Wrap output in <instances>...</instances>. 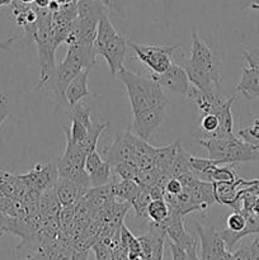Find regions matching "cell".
<instances>
[{
  "label": "cell",
  "mask_w": 259,
  "mask_h": 260,
  "mask_svg": "<svg viewBox=\"0 0 259 260\" xmlns=\"http://www.w3.org/2000/svg\"><path fill=\"white\" fill-rule=\"evenodd\" d=\"M96 52L94 46L70 45L65 58L58 66H56L52 76L45 86L53 91L56 99L61 106L69 107L65 98V91L69 84L84 69H91L95 65Z\"/></svg>",
  "instance_id": "cell-1"
},
{
  "label": "cell",
  "mask_w": 259,
  "mask_h": 260,
  "mask_svg": "<svg viewBox=\"0 0 259 260\" xmlns=\"http://www.w3.org/2000/svg\"><path fill=\"white\" fill-rule=\"evenodd\" d=\"M36 10H37L38 18L35 42L37 43L38 66H40V76H38V84L36 85V89H41L47 84L55 71V52L58 45L52 35V12L48 8L38 7H36Z\"/></svg>",
  "instance_id": "cell-2"
},
{
  "label": "cell",
  "mask_w": 259,
  "mask_h": 260,
  "mask_svg": "<svg viewBox=\"0 0 259 260\" xmlns=\"http://www.w3.org/2000/svg\"><path fill=\"white\" fill-rule=\"evenodd\" d=\"M128 41L124 36L117 32L116 28L109 20L108 15H103L98 23L96 37L94 40V50L96 55L103 56L109 66L112 76L118 75L119 71L124 68L123 62L126 58Z\"/></svg>",
  "instance_id": "cell-3"
},
{
  "label": "cell",
  "mask_w": 259,
  "mask_h": 260,
  "mask_svg": "<svg viewBox=\"0 0 259 260\" xmlns=\"http://www.w3.org/2000/svg\"><path fill=\"white\" fill-rule=\"evenodd\" d=\"M197 142L207 150L208 159L220 165L259 161V147L246 144L234 134L222 139L197 140Z\"/></svg>",
  "instance_id": "cell-4"
},
{
  "label": "cell",
  "mask_w": 259,
  "mask_h": 260,
  "mask_svg": "<svg viewBox=\"0 0 259 260\" xmlns=\"http://www.w3.org/2000/svg\"><path fill=\"white\" fill-rule=\"evenodd\" d=\"M118 76L123 83L124 88H126L127 95L146 96L150 99L151 106L154 108L167 106L168 101L164 91H163V88L151 76L139 75V74L126 70L124 68L119 71Z\"/></svg>",
  "instance_id": "cell-5"
},
{
  "label": "cell",
  "mask_w": 259,
  "mask_h": 260,
  "mask_svg": "<svg viewBox=\"0 0 259 260\" xmlns=\"http://www.w3.org/2000/svg\"><path fill=\"white\" fill-rule=\"evenodd\" d=\"M136 57L151 70V74H163L172 66V57L180 45H137L128 42Z\"/></svg>",
  "instance_id": "cell-6"
},
{
  "label": "cell",
  "mask_w": 259,
  "mask_h": 260,
  "mask_svg": "<svg viewBox=\"0 0 259 260\" xmlns=\"http://www.w3.org/2000/svg\"><path fill=\"white\" fill-rule=\"evenodd\" d=\"M201 240V260H233V253L229 250L220 233L213 226L196 223Z\"/></svg>",
  "instance_id": "cell-7"
},
{
  "label": "cell",
  "mask_w": 259,
  "mask_h": 260,
  "mask_svg": "<svg viewBox=\"0 0 259 260\" xmlns=\"http://www.w3.org/2000/svg\"><path fill=\"white\" fill-rule=\"evenodd\" d=\"M19 179L30 189L43 193L45 190L55 188L56 182L58 179V172L56 162L51 164H38L25 174L18 175Z\"/></svg>",
  "instance_id": "cell-8"
},
{
  "label": "cell",
  "mask_w": 259,
  "mask_h": 260,
  "mask_svg": "<svg viewBox=\"0 0 259 260\" xmlns=\"http://www.w3.org/2000/svg\"><path fill=\"white\" fill-rule=\"evenodd\" d=\"M165 119V107H156L134 114V119L130 129L140 139L147 140L156 132Z\"/></svg>",
  "instance_id": "cell-9"
},
{
  "label": "cell",
  "mask_w": 259,
  "mask_h": 260,
  "mask_svg": "<svg viewBox=\"0 0 259 260\" xmlns=\"http://www.w3.org/2000/svg\"><path fill=\"white\" fill-rule=\"evenodd\" d=\"M258 179L253 180H245L238 178L235 182L233 183H218L213 182V194H215L216 202L220 205L229 206L233 207L235 211L241 210V193H243L244 188L250 187V185L255 184Z\"/></svg>",
  "instance_id": "cell-10"
},
{
  "label": "cell",
  "mask_w": 259,
  "mask_h": 260,
  "mask_svg": "<svg viewBox=\"0 0 259 260\" xmlns=\"http://www.w3.org/2000/svg\"><path fill=\"white\" fill-rule=\"evenodd\" d=\"M135 135L132 132L126 131L117 134L114 136L113 141L103 150V154L106 156V161H108L112 167L122 161L127 160H134L135 157Z\"/></svg>",
  "instance_id": "cell-11"
},
{
  "label": "cell",
  "mask_w": 259,
  "mask_h": 260,
  "mask_svg": "<svg viewBox=\"0 0 259 260\" xmlns=\"http://www.w3.org/2000/svg\"><path fill=\"white\" fill-rule=\"evenodd\" d=\"M150 76L154 80H156L163 89H168V90L185 96H187L188 90L192 85L184 69L180 65H175V63H172V66L165 73L151 74Z\"/></svg>",
  "instance_id": "cell-12"
},
{
  "label": "cell",
  "mask_w": 259,
  "mask_h": 260,
  "mask_svg": "<svg viewBox=\"0 0 259 260\" xmlns=\"http://www.w3.org/2000/svg\"><path fill=\"white\" fill-rule=\"evenodd\" d=\"M187 62L195 68L202 69V70L218 73V68L213 58L212 51L208 47L207 43L200 37L196 29L192 30V51H190V56Z\"/></svg>",
  "instance_id": "cell-13"
},
{
  "label": "cell",
  "mask_w": 259,
  "mask_h": 260,
  "mask_svg": "<svg viewBox=\"0 0 259 260\" xmlns=\"http://www.w3.org/2000/svg\"><path fill=\"white\" fill-rule=\"evenodd\" d=\"M160 226L165 230L168 240L173 241V243L182 246V248L187 249V250L196 243V241H197L195 238H192V236L187 233V230H185L184 223H183V216L178 215L175 211L170 210V208L169 215L165 218L164 222L160 223Z\"/></svg>",
  "instance_id": "cell-14"
},
{
  "label": "cell",
  "mask_w": 259,
  "mask_h": 260,
  "mask_svg": "<svg viewBox=\"0 0 259 260\" xmlns=\"http://www.w3.org/2000/svg\"><path fill=\"white\" fill-rule=\"evenodd\" d=\"M55 190L61 206H69L79 202L86 194L89 188L83 187V185L78 184L70 179H66V178L58 177L55 185Z\"/></svg>",
  "instance_id": "cell-15"
},
{
  "label": "cell",
  "mask_w": 259,
  "mask_h": 260,
  "mask_svg": "<svg viewBox=\"0 0 259 260\" xmlns=\"http://www.w3.org/2000/svg\"><path fill=\"white\" fill-rule=\"evenodd\" d=\"M184 189L189 192L193 202L198 206L200 211H202V212H206L213 203H216L212 182H207V180L197 178L190 184L189 188H184Z\"/></svg>",
  "instance_id": "cell-16"
},
{
  "label": "cell",
  "mask_w": 259,
  "mask_h": 260,
  "mask_svg": "<svg viewBox=\"0 0 259 260\" xmlns=\"http://www.w3.org/2000/svg\"><path fill=\"white\" fill-rule=\"evenodd\" d=\"M187 96L196 104V107H197L198 111H200V113L202 116L203 114L211 113L216 107H218L221 103L225 102L222 99V95L220 94V91L206 93V91H202L198 88H196L195 85H190Z\"/></svg>",
  "instance_id": "cell-17"
},
{
  "label": "cell",
  "mask_w": 259,
  "mask_h": 260,
  "mask_svg": "<svg viewBox=\"0 0 259 260\" xmlns=\"http://www.w3.org/2000/svg\"><path fill=\"white\" fill-rule=\"evenodd\" d=\"M240 211L244 213L246 220L245 229H244L241 233L236 234L235 235V234L230 233L228 229L218 231L221 238H222L223 241H225L226 246L229 248V250H231V249L234 248V245H235L241 238H244V236L250 235V234H259V215H256V213L253 212V211H245V210H240Z\"/></svg>",
  "instance_id": "cell-18"
},
{
  "label": "cell",
  "mask_w": 259,
  "mask_h": 260,
  "mask_svg": "<svg viewBox=\"0 0 259 260\" xmlns=\"http://www.w3.org/2000/svg\"><path fill=\"white\" fill-rule=\"evenodd\" d=\"M90 69H84L81 73H79L75 78L71 80L65 91V98L69 107H73L74 104L79 103L83 98L90 95L88 89V75Z\"/></svg>",
  "instance_id": "cell-19"
},
{
  "label": "cell",
  "mask_w": 259,
  "mask_h": 260,
  "mask_svg": "<svg viewBox=\"0 0 259 260\" xmlns=\"http://www.w3.org/2000/svg\"><path fill=\"white\" fill-rule=\"evenodd\" d=\"M236 91L243 94L246 99L259 98V71L250 66L244 68L240 81L236 85Z\"/></svg>",
  "instance_id": "cell-20"
},
{
  "label": "cell",
  "mask_w": 259,
  "mask_h": 260,
  "mask_svg": "<svg viewBox=\"0 0 259 260\" xmlns=\"http://www.w3.org/2000/svg\"><path fill=\"white\" fill-rule=\"evenodd\" d=\"M56 167H57L60 178H66V179L73 180V182L78 183L83 187L90 188V179H89L88 173L85 172L84 168L75 167V165L70 164L62 159H58V161L56 162Z\"/></svg>",
  "instance_id": "cell-21"
},
{
  "label": "cell",
  "mask_w": 259,
  "mask_h": 260,
  "mask_svg": "<svg viewBox=\"0 0 259 260\" xmlns=\"http://www.w3.org/2000/svg\"><path fill=\"white\" fill-rule=\"evenodd\" d=\"M112 184H113L114 198L121 202L131 203L141 189L136 180H112Z\"/></svg>",
  "instance_id": "cell-22"
},
{
  "label": "cell",
  "mask_w": 259,
  "mask_h": 260,
  "mask_svg": "<svg viewBox=\"0 0 259 260\" xmlns=\"http://www.w3.org/2000/svg\"><path fill=\"white\" fill-rule=\"evenodd\" d=\"M63 132H65L66 137V146L65 150H63L62 156H61L60 159L65 160V161L70 162V164L75 165V167L84 168V165H85L86 154L84 152V150L81 149L80 145L75 144V142L70 139V136H69L66 129H63Z\"/></svg>",
  "instance_id": "cell-23"
},
{
  "label": "cell",
  "mask_w": 259,
  "mask_h": 260,
  "mask_svg": "<svg viewBox=\"0 0 259 260\" xmlns=\"http://www.w3.org/2000/svg\"><path fill=\"white\" fill-rule=\"evenodd\" d=\"M119 239H121V243L123 245V248L127 251V258L128 260H132L137 256H141V245H140L139 238L134 235L131 231L127 229V226L122 225L121 231H119Z\"/></svg>",
  "instance_id": "cell-24"
},
{
  "label": "cell",
  "mask_w": 259,
  "mask_h": 260,
  "mask_svg": "<svg viewBox=\"0 0 259 260\" xmlns=\"http://www.w3.org/2000/svg\"><path fill=\"white\" fill-rule=\"evenodd\" d=\"M109 126L108 122H104V123H99V122H93L90 127L88 128V135H86L85 140L80 144V147L84 150L86 155L90 154V152L95 151L96 145H98L99 136L103 134L104 129Z\"/></svg>",
  "instance_id": "cell-25"
},
{
  "label": "cell",
  "mask_w": 259,
  "mask_h": 260,
  "mask_svg": "<svg viewBox=\"0 0 259 260\" xmlns=\"http://www.w3.org/2000/svg\"><path fill=\"white\" fill-rule=\"evenodd\" d=\"M151 200L152 198L150 196V188L141 187L139 194L131 202V207H134L137 220L149 221V217H147V207H149Z\"/></svg>",
  "instance_id": "cell-26"
},
{
  "label": "cell",
  "mask_w": 259,
  "mask_h": 260,
  "mask_svg": "<svg viewBox=\"0 0 259 260\" xmlns=\"http://www.w3.org/2000/svg\"><path fill=\"white\" fill-rule=\"evenodd\" d=\"M189 165L192 172L196 174V177L210 182V173L212 168L217 165V162L211 159H201V157L189 156Z\"/></svg>",
  "instance_id": "cell-27"
},
{
  "label": "cell",
  "mask_w": 259,
  "mask_h": 260,
  "mask_svg": "<svg viewBox=\"0 0 259 260\" xmlns=\"http://www.w3.org/2000/svg\"><path fill=\"white\" fill-rule=\"evenodd\" d=\"M169 215V205L165 200H151L147 207V217L150 222L160 225Z\"/></svg>",
  "instance_id": "cell-28"
},
{
  "label": "cell",
  "mask_w": 259,
  "mask_h": 260,
  "mask_svg": "<svg viewBox=\"0 0 259 260\" xmlns=\"http://www.w3.org/2000/svg\"><path fill=\"white\" fill-rule=\"evenodd\" d=\"M112 165L108 161L104 160L94 172L89 174V179H90V187H101V185H106L112 182Z\"/></svg>",
  "instance_id": "cell-29"
},
{
  "label": "cell",
  "mask_w": 259,
  "mask_h": 260,
  "mask_svg": "<svg viewBox=\"0 0 259 260\" xmlns=\"http://www.w3.org/2000/svg\"><path fill=\"white\" fill-rule=\"evenodd\" d=\"M238 173L233 164L230 167H222L217 164L212 168L210 173V182L218 183H233L238 179Z\"/></svg>",
  "instance_id": "cell-30"
},
{
  "label": "cell",
  "mask_w": 259,
  "mask_h": 260,
  "mask_svg": "<svg viewBox=\"0 0 259 260\" xmlns=\"http://www.w3.org/2000/svg\"><path fill=\"white\" fill-rule=\"evenodd\" d=\"M189 156L184 150L182 149V145H179L177 149V154H175V159L173 161L172 168H170V175L172 178L179 177L180 174L190 172V165H189Z\"/></svg>",
  "instance_id": "cell-31"
},
{
  "label": "cell",
  "mask_w": 259,
  "mask_h": 260,
  "mask_svg": "<svg viewBox=\"0 0 259 260\" xmlns=\"http://www.w3.org/2000/svg\"><path fill=\"white\" fill-rule=\"evenodd\" d=\"M90 114L91 108L81 101L79 103L74 104L73 107H69V117H70V119H76V121L81 122L88 128L93 124Z\"/></svg>",
  "instance_id": "cell-32"
},
{
  "label": "cell",
  "mask_w": 259,
  "mask_h": 260,
  "mask_svg": "<svg viewBox=\"0 0 259 260\" xmlns=\"http://www.w3.org/2000/svg\"><path fill=\"white\" fill-rule=\"evenodd\" d=\"M236 136L243 140L246 144L259 147V116L254 117L253 123L250 126L243 127L238 131Z\"/></svg>",
  "instance_id": "cell-33"
},
{
  "label": "cell",
  "mask_w": 259,
  "mask_h": 260,
  "mask_svg": "<svg viewBox=\"0 0 259 260\" xmlns=\"http://www.w3.org/2000/svg\"><path fill=\"white\" fill-rule=\"evenodd\" d=\"M113 168L114 173L118 175L121 179L124 180H136L137 175H139V168L136 167L132 160H127V161H122L116 164Z\"/></svg>",
  "instance_id": "cell-34"
},
{
  "label": "cell",
  "mask_w": 259,
  "mask_h": 260,
  "mask_svg": "<svg viewBox=\"0 0 259 260\" xmlns=\"http://www.w3.org/2000/svg\"><path fill=\"white\" fill-rule=\"evenodd\" d=\"M160 178V172L155 167L149 168V169L140 170L139 175L136 178V183L140 187L152 188L157 184Z\"/></svg>",
  "instance_id": "cell-35"
},
{
  "label": "cell",
  "mask_w": 259,
  "mask_h": 260,
  "mask_svg": "<svg viewBox=\"0 0 259 260\" xmlns=\"http://www.w3.org/2000/svg\"><path fill=\"white\" fill-rule=\"evenodd\" d=\"M246 225V220H245V216L241 211H235L233 212L231 215L228 216L226 218V229H228L230 233L233 234H239L245 229Z\"/></svg>",
  "instance_id": "cell-36"
},
{
  "label": "cell",
  "mask_w": 259,
  "mask_h": 260,
  "mask_svg": "<svg viewBox=\"0 0 259 260\" xmlns=\"http://www.w3.org/2000/svg\"><path fill=\"white\" fill-rule=\"evenodd\" d=\"M63 129H66L69 134V136H70V139L73 140L75 144H79L80 145L81 142L85 140L86 135H88V127L84 126L81 122L76 121V119H71V126H70V129L68 128V127L63 126L62 127Z\"/></svg>",
  "instance_id": "cell-37"
},
{
  "label": "cell",
  "mask_w": 259,
  "mask_h": 260,
  "mask_svg": "<svg viewBox=\"0 0 259 260\" xmlns=\"http://www.w3.org/2000/svg\"><path fill=\"white\" fill-rule=\"evenodd\" d=\"M94 255L96 260H112V249L108 243L103 240H98L91 245Z\"/></svg>",
  "instance_id": "cell-38"
},
{
  "label": "cell",
  "mask_w": 259,
  "mask_h": 260,
  "mask_svg": "<svg viewBox=\"0 0 259 260\" xmlns=\"http://www.w3.org/2000/svg\"><path fill=\"white\" fill-rule=\"evenodd\" d=\"M103 161L104 160L102 159L101 154H99V152L95 150V151H93V152H90V154L86 155L84 169H85V172L88 173V175H89L91 172H94V170H95L96 168H98Z\"/></svg>",
  "instance_id": "cell-39"
},
{
  "label": "cell",
  "mask_w": 259,
  "mask_h": 260,
  "mask_svg": "<svg viewBox=\"0 0 259 260\" xmlns=\"http://www.w3.org/2000/svg\"><path fill=\"white\" fill-rule=\"evenodd\" d=\"M168 245H169L170 251H172V260H187L188 259V250L182 248V246L177 245L173 241L168 240Z\"/></svg>",
  "instance_id": "cell-40"
},
{
  "label": "cell",
  "mask_w": 259,
  "mask_h": 260,
  "mask_svg": "<svg viewBox=\"0 0 259 260\" xmlns=\"http://www.w3.org/2000/svg\"><path fill=\"white\" fill-rule=\"evenodd\" d=\"M182 190H183V185L182 183L179 182L178 178H170V179L168 180L167 185H165V193H168V194L177 196L179 194Z\"/></svg>",
  "instance_id": "cell-41"
},
{
  "label": "cell",
  "mask_w": 259,
  "mask_h": 260,
  "mask_svg": "<svg viewBox=\"0 0 259 260\" xmlns=\"http://www.w3.org/2000/svg\"><path fill=\"white\" fill-rule=\"evenodd\" d=\"M10 116L9 109H8V95L7 94H0V127Z\"/></svg>",
  "instance_id": "cell-42"
},
{
  "label": "cell",
  "mask_w": 259,
  "mask_h": 260,
  "mask_svg": "<svg viewBox=\"0 0 259 260\" xmlns=\"http://www.w3.org/2000/svg\"><path fill=\"white\" fill-rule=\"evenodd\" d=\"M249 255L250 260H259V238L254 239L251 245L249 246Z\"/></svg>",
  "instance_id": "cell-43"
},
{
  "label": "cell",
  "mask_w": 259,
  "mask_h": 260,
  "mask_svg": "<svg viewBox=\"0 0 259 260\" xmlns=\"http://www.w3.org/2000/svg\"><path fill=\"white\" fill-rule=\"evenodd\" d=\"M17 37H18V35H13V36H10L9 38H7V40L0 41V50H3V51L12 50V46H13V43L15 42V40H17Z\"/></svg>",
  "instance_id": "cell-44"
},
{
  "label": "cell",
  "mask_w": 259,
  "mask_h": 260,
  "mask_svg": "<svg viewBox=\"0 0 259 260\" xmlns=\"http://www.w3.org/2000/svg\"><path fill=\"white\" fill-rule=\"evenodd\" d=\"M50 3H51V0H35V3H33V4L38 8H48Z\"/></svg>",
  "instance_id": "cell-45"
},
{
  "label": "cell",
  "mask_w": 259,
  "mask_h": 260,
  "mask_svg": "<svg viewBox=\"0 0 259 260\" xmlns=\"http://www.w3.org/2000/svg\"><path fill=\"white\" fill-rule=\"evenodd\" d=\"M251 211H253V212H255L256 215H259V198L255 201V203H254V206H253V208H251Z\"/></svg>",
  "instance_id": "cell-46"
},
{
  "label": "cell",
  "mask_w": 259,
  "mask_h": 260,
  "mask_svg": "<svg viewBox=\"0 0 259 260\" xmlns=\"http://www.w3.org/2000/svg\"><path fill=\"white\" fill-rule=\"evenodd\" d=\"M13 0H0V7H4V5H9Z\"/></svg>",
  "instance_id": "cell-47"
},
{
  "label": "cell",
  "mask_w": 259,
  "mask_h": 260,
  "mask_svg": "<svg viewBox=\"0 0 259 260\" xmlns=\"http://www.w3.org/2000/svg\"><path fill=\"white\" fill-rule=\"evenodd\" d=\"M19 2L24 3V4H33V3H35V0H19Z\"/></svg>",
  "instance_id": "cell-48"
},
{
  "label": "cell",
  "mask_w": 259,
  "mask_h": 260,
  "mask_svg": "<svg viewBox=\"0 0 259 260\" xmlns=\"http://www.w3.org/2000/svg\"><path fill=\"white\" fill-rule=\"evenodd\" d=\"M250 52H253L254 55L259 56V48H253V50H250Z\"/></svg>",
  "instance_id": "cell-49"
}]
</instances>
